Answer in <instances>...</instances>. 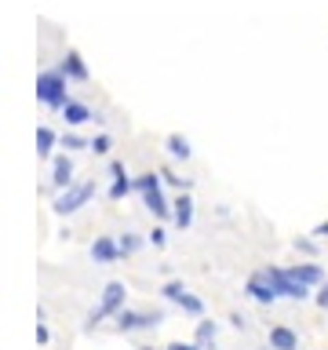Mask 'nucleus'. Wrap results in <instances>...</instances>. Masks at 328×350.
I'll return each mask as SVG.
<instances>
[{
  "label": "nucleus",
  "mask_w": 328,
  "mask_h": 350,
  "mask_svg": "<svg viewBox=\"0 0 328 350\" xmlns=\"http://www.w3.org/2000/svg\"><path fill=\"white\" fill-rule=\"evenodd\" d=\"M120 241V256H135V252L142 248V237L139 234H124V237H117Z\"/></svg>",
  "instance_id": "obj_20"
},
{
  "label": "nucleus",
  "mask_w": 328,
  "mask_h": 350,
  "mask_svg": "<svg viewBox=\"0 0 328 350\" xmlns=\"http://www.w3.org/2000/svg\"><path fill=\"white\" fill-rule=\"evenodd\" d=\"M51 150H55V131L51 128H37V157H51Z\"/></svg>",
  "instance_id": "obj_17"
},
{
  "label": "nucleus",
  "mask_w": 328,
  "mask_h": 350,
  "mask_svg": "<svg viewBox=\"0 0 328 350\" xmlns=\"http://www.w3.org/2000/svg\"><path fill=\"white\" fill-rule=\"evenodd\" d=\"M59 73H66L70 81H87V66H84V59H81V51H66V59H62V70Z\"/></svg>",
  "instance_id": "obj_12"
},
{
  "label": "nucleus",
  "mask_w": 328,
  "mask_h": 350,
  "mask_svg": "<svg viewBox=\"0 0 328 350\" xmlns=\"http://www.w3.org/2000/svg\"><path fill=\"white\" fill-rule=\"evenodd\" d=\"M270 350H299V336L288 325H273L270 328Z\"/></svg>",
  "instance_id": "obj_11"
},
{
  "label": "nucleus",
  "mask_w": 328,
  "mask_h": 350,
  "mask_svg": "<svg viewBox=\"0 0 328 350\" xmlns=\"http://www.w3.org/2000/svg\"><path fill=\"white\" fill-rule=\"evenodd\" d=\"M161 295H164V299H172V303H179L182 295H186V288H182V281H168V284L161 288Z\"/></svg>",
  "instance_id": "obj_22"
},
{
  "label": "nucleus",
  "mask_w": 328,
  "mask_h": 350,
  "mask_svg": "<svg viewBox=\"0 0 328 350\" xmlns=\"http://www.w3.org/2000/svg\"><path fill=\"white\" fill-rule=\"evenodd\" d=\"M314 303H317V306H321V310H328V281L321 284V292H317V295H314Z\"/></svg>",
  "instance_id": "obj_28"
},
{
  "label": "nucleus",
  "mask_w": 328,
  "mask_h": 350,
  "mask_svg": "<svg viewBox=\"0 0 328 350\" xmlns=\"http://www.w3.org/2000/svg\"><path fill=\"white\" fill-rule=\"evenodd\" d=\"M245 292H248V299H256V303H262V306H270V303H277L281 295H277V288L266 281V273H251L248 278V284H245Z\"/></svg>",
  "instance_id": "obj_6"
},
{
  "label": "nucleus",
  "mask_w": 328,
  "mask_h": 350,
  "mask_svg": "<svg viewBox=\"0 0 328 350\" xmlns=\"http://www.w3.org/2000/svg\"><path fill=\"white\" fill-rule=\"evenodd\" d=\"M48 339H51L48 325H44V321H37V343H40V347H48Z\"/></svg>",
  "instance_id": "obj_27"
},
{
  "label": "nucleus",
  "mask_w": 328,
  "mask_h": 350,
  "mask_svg": "<svg viewBox=\"0 0 328 350\" xmlns=\"http://www.w3.org/2000/svg\"><path fill=\"white\" fill-rule=\"evenodd\" d=\"M150 245H153V248H164V245H168V234H164L161 226H153V234H150Z\"/></svg>",
  "instance_id": "obj_24"
},
{
  "label": "nucleus",
  "mask_w": 328,
  "mask_h": 350,
  "mask_svg": "<svg viewBox=\"0 0 328 350\" xmlns=\"http://www.w3.org/2000/svg\"><path fill=\"white\" fill-rule=\"evenodd\" d=\"M109 146H113V142H109V135H95V139H92V150H95V153H109Z\"/></svg>",
  "instance_id": "obj_25"
},
{
  "label": "nucleus",
  "mask_w": 328,
  "mask_h": 350,
  "mask_svg": "<svg viewBox=\"0 0 328 350\" xmlns=\"http://www.w3.org/2000/svg\"><path fill=\"white\" fill-rule=\"evenodd\" d=\"M139 350H153V347H139Z\"/></svg>",
  "instance_id": "obj_31"
},
{
  "label": "nucleus",
  "mask_w": 328,
  "mask_h": 350,
  "mask_svg": "<svg viewBox=\"0 0 328 350\" xmlns=\"http://www.w3.org/2000/svg\"><path fill=\"white\" fill-rule=\"evenodd\" d=\"M314 237H328V223H317L314 226Z\"/></svg>",
  "instance_id": "obj_30"
},
{
  "label": "nucleus",
  "mask_w": 328,
  "mask_h": 350,
  "mask_svg": "<svg viewBox=\"0 0 328 350\" xmlns=\"http://www.w3.org/2000/svg\"><path fill=\"white\" fill-rule=\"evenodd\" d=\"M288 273L295 281L310 284V288H317V284H325V270L317 267V262H295V267H288Z\"/></svg>",
  "instance_id": "obj_9"
},
{
  "label": "nucleus",
  "mask_w": 328,
  "mask_h": 350,
  "mask_svg": "<svg viewBox=\"0 0 328 350\" xmlns=\"http://www.w3.org/2000/svg\"><path fill=\"white\" fill-rule=\"evenodd\" d=\"M92 259L95 262H117L120 259V241L117 237H95L92 241Z\"/></svg>",
  "instance_id": "obj_8"
},
{
  "label": "nucleus",
  "mask_w": 328,
  "mask_h": 350,
  "mask_svg": "<svg viewBox=\"0 0 328 350\" xmlns=\"http://www.w3.org/2000/svg\"><path fill=\"white\" fill-rule=\"evenodd\" d=\"M262 273H266V281L277 288V295H288V299H306V295H310V284L295 281L288 273V267H266Z\"/></svg>",
  "instance_id": "obj_4"
},
{
  "label": "nucleus",
  "mask_w": 328,
  "mask_h": 350,
  "mask_svg": "<svg viewBox=\"0 0 328 350\" xmlns=\"http://www.w3.org/2000/svg\"><path fill=\"white\" fill-rule=\"evenodd\" d=\"M172 219H175V226H179V230H186L193 223V201H190V193H186V190L172 201Z\"/></svg>",
  "instance_id": "obj_10"
},
{
  "label": "nucleus",
  "mask_w": 328,
  "mask_h": 350,
  "mask_svg": "<svg viewBox=\"0 0 328 350\" xmlns=\"http://www.w3.org/2000/svg\"><path fill=\"white\" fill-rule=\"evenodd\" d=\"M51 186L55 190H70L73 186V161L66 157V153H59V157L51 161Z\"/></svg>",
  "instance_id": "obj_7"
},
{
  "label": "nucleus",
  "mask_w": 328,
  "mask_h": 350,
  "mask_svg": "<svg viewBox=\"0 0 328 350\" xmlns=\"http://www.w3.org/2000/svg\"><path fill=\"white\" fill-rule=\"evenodd\" d=\"M92 193H95V183H73L70 190H59V197H55V215H73V212H81V208L92 201Z\"/></svg>",
  "instance_id": "obj_3"
},
{
  "label": "nucleus",
  "mask_w": 328,
  "mask_h": 350,
  "mask_svg": "<svg viewBox=\"0 0 328 350\" xmlns=\"http://www.w3.org/2000/svg\"><path fill=\"white\" fill-rule=\"evenodd\" d=\"M37 98L48 109H62L66 103H70V95H66V73H55V70L40 73L37 77Z\"/></svg>",
  "instance_id": "obj_2"
},
{
  "label": "nucleus",
  "mask_w": 328,
  "mask_h": 350,
  "mask_svg": "<svg viewBox=\"0 0 328 350\" xmlns=\"http://www.w3.org/2000/svg\"><path fill=\"white\" fill-rule=\"evenodd\" d=\"M168 157H175V161H190L193 153H190V139H182V135H168Z\"/></svg>",
  "instance_id": "obj_15"
},
{
  "label": "nucleus",
  "mask_w": 328,
  "mask_h": 350,
  "mask_svg": "<svg viewBox=\"0 0 328 350\" xmlns=\"http://www.w3.org/2000/svg\"><path fill=\"white\" fill-rule=\"evenodd\" d=\"M124 299H128L124 281H109L106 288H102V299H98V306L87 314V328H95L98 321H106V317H117L120 310H124Z\"/></svg>",
  "instance_id": "obj_1"
},
{
  "label": "nucleus",
  "mask_w": 328,
  "mask_h": 350,
  "mask_svg": "<svg viewBox=\"0 0 328 350\" xmlns=\"http://www.w3.org/2000/svg\"><path fill=\"white\" fill-rule=\"evenodd\" d=\"M62 117H66V124H84V120H92V109H87L84 103H66L62 106Z\"/></svg>",
  "instance_id": "obj_14"
},
{
  "label": "nucleus",
  "mask_w": 328,
  "mask_h": 350,
  "mask_svg": "<svg viewBox=\"0 0 328 350\" xmlns=\"http://www.w3.org/2000/svg\"><path fill=\"white\" fill-rule=\"evenodd\" d=\"M131 190H135V179H131L128 172L113 175V186H109V197H113V201H120V197H128Z\"/></svg>",
  "instance_id": "obj_16"
},
{
  "label": "nucleus",
  "mask_w": 328,
  "mask_h": 350,
  "mask_svg": "<svg viewBox=\"0 0 328 350\" xmlns=\"http://www.w3.org/2000/svg\"><path fill=\"white\" fill-rule=\"evenodd\" d=\"M62 146L66 150H87L92 142H87L84 135H77V131H70V135H62Z\"/></svg>",
  "instance_id": "obj_23"
},
{
  "label": "nucleus",
  "mask_w": 328,
  "mask_h": 350,
  "mask_svg": "<svg viewBox=\"0 0 328 350\" xmlns=\"http://www.w3.org/2000/svg\"><path fill=\"white\" fill-rule=\"evenodd\" d=\"M142 201H146V208L153 212V219H168V215H172V204L164 201L161 186H157V190H146V193H142Z\"/></svg>",
  "instance_id": "obj_13"
},
{
  "label": "nucleus",
  "mask_w": 328,
  "mask_h": 350,
  "mask_svg": "<svg viewBox=\"0 0 328 350\" xmlns=\"http://www.w3.org/2000/svg\"><path fill=\"white\" fill-rule=\"evenodd\" d=\"M193 343L197 347H212L215 343V321H197V336H193Z\"/></svg>",
  "instance_id": "obj_18"
},
{
  "label": "nucleus",
  "mask_w": 328,
  "mask_h": 350,
  "mask_svg": "<svg viewBox=\"0 0 328 350\" xmlns=\"http://www.w3.org/2000/svg\"><path fill=\"white\" fill-rule=\"evenodd\" d=\"M164 321V314L161 310H120L117 314V328L120 332H142V328H153V325H161Z\"/></svg>",
  "instance_id": "obj_5"
},
{
  "label": "nucleus",
  "mask_w": 328,
  "mask_h": 350,
  "mask_svg": "<svg viewBox=\"0 0 328 350\" xmlns=\"http://www.w3.org/2000/svg\"><path fill=\"white\" fill-rule=\"evenodd\" d=\"M157 186H161V175H157V172H146V175H139V179H135V190H139V193L157 190Z\"/></svg>",
  "instance_id": "obj_21"
},
{
  "label": "nucleus",
  "mask_w": 328,
  "mask_h": 350,
  "mask_svg": "<svg viewBox=\"0 0 328 350\" xmlns=\"http://www.w3.org/2000/svg\"><path fill=\"white\" fill-rule=\"evenodd\" d=\"M179 306H182L186 314H193V317L204 314V299H201V295H193V292H186L182 299H179Z\"/></svg>",
  "instance_id": "obj_19"
},
{
  "label": "nucleus",
  "mask_w": 328,
  "mask_h": 350,
  "mask_svg": "<svg viewBox=\"0 0 328 350\" xmlns=\"http://www.w3.org/2000/svg\"><path fill=\"white\" fill-rule=\"evenodd\" d=\"M295 248H299V252H306V256H317V245H314L310 237H299V241H295Z\"/></svg>",
  "instance_id": "obj_26"
},
{
  "label": "nucleus",
  "mask_w": 328,
  "mask_h": 350,
  "mask_svg": "<svg viewBox=\"0 0 328 350\" xmlns=\"http://www.w3.org/2000/svg\"><path fill=\"white\" fill-rule=\"evenodd\" d=\"M168 350H204V347H197V343H168Z\"/></svg>",
  "instance_id": "obj_29"
}]
</instances>
